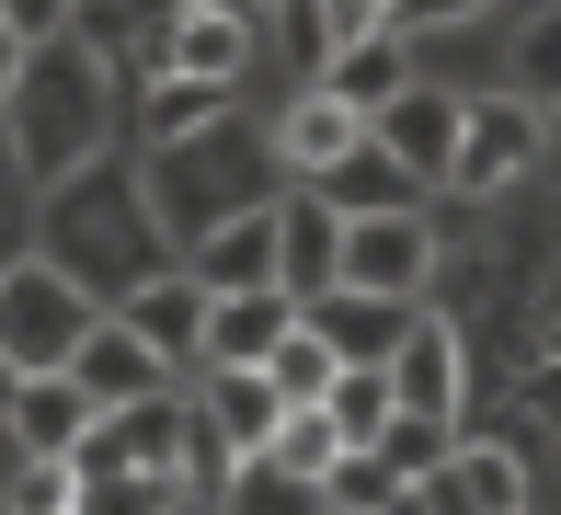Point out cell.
Masks as SVG:
<instances>
[{"mask_svg": "<svg viewBox=\"0 0 561 515\" xmlns=\"http://www.w3.org/2000/svg\"><path fill=\"white\" fill-rule=\"evenodd\" d=\"M0 115H12V138H23V172H35V184H69V172L104 161L115 81H104V58H92V46L46 35V46H23V81H12Z\"/></svg>", "mask_w": 561, "mask_h": 515, "instance_id": "1", "label": "cell"}, {"mask_svg": "<svg viewBox=\"0 0 561 515\" xmlns=\"http://www.w3.org/2000/svg\"><path fill=\"white\" fill-rule=\"evenodd\" d=\"M92 321H104V298H81L46 252L0 264V367L12 378H69V355H81Z\"/></svg>", "mask_w": 561, "mask_h": 515, "instance_id": "2", "label": "cell"}, {"mask_svg": "<svg viewBox=\"0 0 561 515\" xmlns=\"http://www.w3.org/2000/svg\"><path fill=\"white\" fill-rule=\"evenodd\" d=\"M436 218L424 206H401V218H344V264H333V287H355V298H401L413 309L424 287H436Z\"/></svg>", "mask_w": 561, "mask_h": 515, "instance_id": "3", "label": "cell"}, {"mask_svg": "<svg viewBox=\"0 0 561 515\" xmlns=\"http://www.w3.org/2000/svg\"><path fill=\"white\" fill-rule=\"evenodd\" d=\"M539 115L516 92H458V149H447V195H504L527 161H539Z\"/></svg>", "mask_w": 561, "mask_h": 515, "instance_id": "4", "label": "cell"}, {"mask_svg": "<svg viewBox=\"0 0 561 515\" xmlns=\"http://www.w3.org/2000/svg\"><path fill=\"white\" fill-rule=\"evenodd\" d=\"M424 504H436V515H527L539 493H527V458H516V447L458 435V447L436 458V481H424Z\"/></svg>", "mask_w": 561, "mask_h": 515, "instance_id": "5", "label": "cell"}, {"mask_svg": "<svg viewBox=\"0 0 561 515\" xmlns=\"http://www.w3.org/2000/svg\"><path fill=\"white\" fill-rule=\"evenodd\" d=\"M298 321H310V344L333 355V367H390V355H401V332H413V309H401V298L321 287V298H298Z\"/></svg>", "mask_w": 561, "mask_h": 515, "instance_id": "6", "label": "cell"}, {"mask_svg": "<svg viewBox=\"0 0 561 515\" xmlns=\"http://www.w3.org/2000/svg\"><path fill=\"white\" fill-rule=\"evenodd\" d=\"M413 81H424V69H413V46H401V35H344V46H321V81H310V92H333L355 126H378Z\"/></svg>", "mask_w": 561, "mask_h": 515, "instance_id": "7", "label": "cell"}, {"mask_svg": "<svg viewBox=\"0 0 561 515\" xmlns=\"http://www.w3.org/2000/svg\"><path fill=\"white\" fill-rule=\"evenodd\" d=\"M367 138H378V149L401 161V184H413V195H447V149H458V92L413 81V92L390 103V115L367 126Z\"/></svg>", "mask_w": 561, "mask_h": 515, "instance_id": "8", "label": "cell"}, {"mask_svg": "<svg viewBox=\"0 0 561 515\" xmlns=\"http://www.w3.org/2000/svg\"><path fill=\"white\" fill-rule=\"evenodd\" d=\"M104 321H115V332H138L161 367H195V321H207V287H195L184 264H161V275H138V287H126Z\"/></svg>", "mask_w": 561, "mask_h": 515, "instance_id": "9", "label": "cell"}, {"mask_svg": "<svg viewBox=\"0 0 561 515\" xmlns=\"http://www.w3.org/2000/svg\"><path fill=\"white\" fill-rule=\"evenodd\" d=\"M184 275H195L207 298L275 287V195H264V206H241V218H218V229H195V241H184Z\"/></svg>", "mask_w": 561, "mask_h": 515, "instance_id": "10", "label": "cell"}, {"mask_svg": "<svg viewBox=\"0 0 561 515\" xmlns=\"http://www.w3.org/2000/svg\"><path fill=\"white\" fill-rule=\"evenodd\" d=\"M241 69H252V23L241 12H172L161 46H149V81H229L241 92Z\"/></svg>", "mask_w": 561, "mask_h": 515, "instance_id": "11", "label": "cell"}, {"mask_svg": "<svg viewBox=\"0 0 561 515\" xmlns=\"http://www.w3.org/2000/svg\"><path fill=\"white\" fill-rule=\"evenodd\" d=\"M298 298L287 287H241V298H207V321H195V367H264L275 344H287Z\"/></svg>", "mask_w": 561, "mask_h": 515, "instance_id": "12", "label": "cell"}, {"mask_svg": "<svg viewBox=\"0 0 561 515\" xmlns=\"http://www.w3.org/2000/svg\"><path fill=\"white\" fill-rule=\"evenodd\" d=\"M69 390H81L92 412H126V401H161V390H172V367L138 344V332L92 321V332H81V355H69Z\"/></svg>", "mask_w": 561, "mask_h": 515, "instance_id": "13", "label": "cell"}, {"mask_svg": "<svg viewBox=\"0 0 561 515\" xmlns=\"http://www.w3.org/2000/svg\"><path fill=\"white\" fill-rule=\"evenodd\" d=\"M333 264H344V218L310 184H287V195H275V287H287V298H321Z\"/></svg>", "mask_w": 561, "mask_h": 515, "instance_id": "14", "label": "cell"}, {"mask_svg": "<svg viewBox=\"0 0 561 515\" xmlns=\"http://www.w3.org/2000/svg\"><path fill=\"white\" fill-rule=\"evenodd\" d=\"M0 424H12V447H23V458H46V470H69V458H81V435L104 424V412H92L81 390H69V378H12V401H0Z\"/></svg>", "mask_w": 561, "mask_h": 515, "instance_id": "15", "label": "cell"}, {"mask_svg": "<svg viewBox=\"0 0 561 515\" xmlns=\"http://www.w3.org/2000/svg\"><path fill=\"white\" fill-rule=\"evenodd\" d=\"M378 378H390V412H424V424H447V412H458V378H470V367H458V332L413 309V332H401V355H390Z\"/></svg>", "mask_w": 561, "mask_h": 515, "instance_id": "16", "label": "cell"}, {"mask_svg": "<svg viewBox=\"0 0 561 515\" xmlns=\"http://www.w3.org/2000/svg\"><path fill=\"white\" fill-rule=\"evenodd\" d=\"M355 138H367V126H355L333 92H298L287 115H275V172H287V184H321V172H333Z\"/></svg>", "mask_w": 561, "mask_h": 515, "instance_id": "17", "label": "cell"}, {"mask_svg": "<svg viewBox=\"0 0 561 515\" xmlns=\"http://www.w3.org/2000/svg\"><path fill=\"white\" fill-rule=\"evenodd\" d=\"M310 195L333 206V218H401V206H424L413 184H401V161H390V149H378V138H355V149H344L333 172H321Z\"/></svg>", "mask_w": 561, "mask_h": 515, "instance_id": "18", "label": "cell"}, {"mask_svg": "<svg viewBox=\"0 0 561 515\" xmlns=\"http://www.w3.org/2000/svg\"><path fill=\"white\" fill-rule=\"evenodd\" d=\"M264 435H275V390L252 367H207V447H218V470L229 458H264Z\"/></svg>", "mask_w": 561, "mask_h": 515, "instance_id": "19", "label": "cell"}, {"mask_svg": "<svg viewBox=\"0 0 561 515\" xmlns=\"http://www.w3.org/2000/svg\"><path fill=\"white\" fill-rule=\"evenodd\" d=\"M310 412L333 424V447H344V458H367V447H378V424H390V378H378V367H333V390H321Z\"/></svg>", "mask_w": 561, "mask_h": 515, "instance_id": "20", "label": "cell"}, {"mask_svg": "<svg viewBox=\"0 0 561 515\" xmlns=\"http://www.w3.org/2000/svg\"><path fill=\"white\" fill-rule=\"evenodd\" d=\"M218 515H321V481H287L275 458H229L218 470Z\"/></svg>", "mask_w": 561, "mask_h": 515, "instance_id": "21", "label": "cell"}, {"mask_svg": "<svg viewBox=\"0 0 561 515\" xmlns=\"http://www.w3.org/2000/svg\"><path fill=\"white\" fill-rule=\"evenodd\" d=\"M207 126H229V81H149V138L161 149L207 138Z\"/></svg>", "mask_w": 561, "mask_h": 515, "instance_id": "22", "label": "cell"}, {"mask_svg": "<svg viewBox=\"0 0 561 515\" xmlns=\"http://www.w3.org/2000/svg\"><path fill=\"white\" fill-rule=\"evenodd\" d=\"M252 378H264V390H275V412H310L321 390H333V355L310 344V321H287V344H275V355H264V367H252Z\"/></svg>", "mask_w": 561, "mask_h": 515, "instance_id": "23", "label": "cell"}, {"mask_svg": "<svg viewBox=\"0 0 561 515\" xmlns=\"http://www.w3.org/2000/svg\"><path fill=\"white\" fill-rule=\"evenodd\" d=\"M516 103H527V115H550V103H561V0H550V12H527V35H516Z\"/></svg>", "mask_w": 561, "mask_h": 515, "instance_id": "24", "label": "cell"}, {"mask_svg": "<svg viewBox=\"0 0 561 515\" xmlns=\"http://www.w3.org/2000/svg\"><path fill=\"white\" fill-rule=\"evenodd\" d=\"M447 447H458L447 424H424V412H390L367 458H378V470H390V481H436V458H447Z\"/></svg>", "mask_w": 561, "mask_h": 515, "instance_id": "25", "label": "cell"}, {"mask_svg": "<svg viewBox=\"0 0 561 515\" xmlns=\"http://www.w3.org/2000/svg\"><path fill=\"white\" fill-rule=\"evenodd\" d=\"M264 458H275V470H287V481H333V424H321V412H275V435H264Z\"/></svg>", "mask_w": 561, "mask_h": 515, "instance_id": "26", "label": "cell"}, {"mask_svg": "<svg viewBox=\"0 0 561 515\" xmlns=\"http://www.w3.org/2000/svg\"><path fill=\"white\" fill-rule=\"evenodd\" d=\"M481 12H504V0H390V23H378V35L436 46V35H458V23H481Z\"/></svg>", "mask_w": 561, "mask_h": 515, "instance_id": "27", "label": "cell"}, {"mask_svg": "<svg viewBox=\"0 0 561 515\" xmlns=\"http://www.w3.org/2000/svg\"><path fill=\"white\" fill-rule=\"evenodd\" d=\"M401 481L378 470V458H333V481H321V515H378Z\"/></svg>", "mask_w": 561, "mask_h": 515, "instance_id": "28", "label": "cell"}, {"mask_svg": "<svg viewBox=\"0 0 561 515\" xmlns=\"http://www.w3.org/2000/svg\"><path fill=\"white\" fill-rule=\"evenodd\" d=\"M0 515H69V470L23 458V481H12V504H0Z\"/></svg>", "mask_w": 561, "mask_h": 515, "instance_id": "29", "label": "cell"}, {"mask_svg": "<svg viewBox=\"0 0 561 515\" xmlns=\"http://www.w3.org/2000/svg\"><path fill=\"white\" fill-rule=\"evenodd\" d=\"M310 23H321V46H344V35H378L390 0H310Z\"/></svg>", "mask_w": 561, "mask_h": 515, "instance_id": "30", "label": "cell"}, {"mask_svg": "<svg viewBox=\"0 0 561 515\" xmlns=\"http://www.w3.org/2000/svg\"><path fill=\"white\" fill-rule=\"evenodd\" d=\"M0 23H12L23 46H46V35H58V23H69V0H0Z\"/></svg>", "mask_w": 561, "mask_h": 515, "instance_id": "31", "label": "cell"}, {"mask_svg": "<svg viewBox=\"0 0 561 515\" xmlns=\"http://www.w3.org/2000/svg\"><path fill=\"white\" fill-rule=\"evenodd\" d=\"M12 81H23V35L0 23V103H12Z\"/></svg>", "mask_w": 561, "mask_h": 515, "instance_id": "32", "label": "cell"}, {"mask_svg": "<svg viewBox=\"0 0 561 515\" xmlns=\"http://www.w3.org/2000/svg\"><path fill=\"white\" fill-rule=\"evenodd\" d=\"M539 138H550V149H561V103H550V115H539Z\"/></svg>", "mask_w": 561, "mask_h": 515, "instance_id": "33", "label": "cell"}, {"mask_svg": "<svg viewBox=\"0 0 561 515\" xmlns=\"http://www.w3.org/2000/svg\"><path fill=\"white\" fill-rule=\"evenodd\" d=\"M0 401H12V367H0Z\"/></svg>", "mask_w": 561, "mask_h": 515, "instance_id": "34", "label": "cell"}, {"mask_svg": "<svg viewBox=\"0 0 561 515\" xmlns=\"http://www.w3.org/2000/svg\"><path fill=\"white\" fill-rule=\"evenodd\" d=\"M69 12H81V0H69Z\"/></svg>", "mask_w": 561, "mask_h": 515, "instance_id": "35", "label": "cell"}, {"mask_svg": "<svg viewBox=\"0 0 561 515\" xmlns=\"http://www.w3.org/2000/svg\"><path fill=\"white\" fill-rule=\"evenodd\" d=\"M527 515H539V504H527Z\"/></svg>", "mask_w": 561, "mask_h": 515, "instance_id": "36", "label": "cell"}]
</instances>
